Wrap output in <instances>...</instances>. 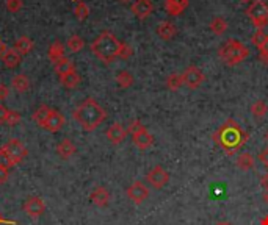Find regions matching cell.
<instances>
[{"instance_id": "23", "label": "cell", "mask_w": 268, "mask_h": 225, "mask_svg": "<svg viewBox=\"0 0 268 225\" xmlns=\"http://www.w3.org/2000/svg\"><path fill=\"white\" fill-rule=\"evenodd\" d=\"M236 163H237V167L239 169H242V171H251V169L254 167V163H256V160H254V157L251 155V154H248V152H242V154H239V157H237V160H236Z\"/></svg>"}, {"instance_id": "11", "label": "cell", "mask_w": 268, "mask_h": 225, "mask_svg": "<svg viewBox=\"0 0 268 225\" xmlns=\"http://www.w3.org/2000/svg\"><path fill=\"white\" fill-rule=\"evenodd\" d=\"M105 135H107V139H109L113 145H118V144L124 142V139L127 138L129 133H127V128H124L121 124L115 122L107 128Z\"/></svg>"}, {"instance_id": "3", "label": "cell", "mask_w": 268, "mask_h": 225, "mask_svg": "<svg viewBox=\"0 0 268 225\" xmlns=\"http://www.w3.org/2000/svg\"><path fill=\"white\" fill-rule=\"evenodd\" d=\"M121 41L112 31H102L96 40L91 43V52L97 60L105 64L113 63L119 56Z\"/></svg>"}, {"instance_id": "49", "label": "cell", "mask_w": 268, "mask_h": 225, "mask_svg": "<svg viewBox=\"0 0 268 225\" xmlns=\"http://www.w3.org/2000/svg\"><path fill=\"white\" fill-rule=\"evenodd\" d=\"M263 200H265V203L268 205V191H265V193H263Z\"/></svg>"}, {"instance_id": "20", "label": "cell", "mask_w": 268, "mask_h": 225, "mask_svg": "<svg viewBox=\"0 0 268 225\" xmlns=\"http://www.w3.org/2000/svg\"><path fill=\"white\" fill-rule=\"evenodd\" d=\"M60 82H61V85H63L66 89H74V88H77V86L80 85L82 77L79 75L77 70H73V72H69V73L63 75V77H60Z\"/></svg>"}, {"instance_id": "29", "label": "cell", "mask_w": 268, "mask_h": 225, "mask_svg": "<svg viewBox=\"0 0 268 225\" xmlns=\"http://www.w3.org/2000/svg\"><path fill=\"white\" fill-rule=\"evenodd\" d=\"M266 113H268V105H266L263 100H256V102L251 105V115H253L256 119L265 118Z\"/></svg>"}, {"instance_id": "43", "label": "cell", "mask_w": 268, "mask_h": 225, "mask_svg": "<svg viewBox=\"0 0 268 225\" xmlns=\"http://www.w3.org/2000/svg\"><path fill=\"white\" fill-rule=\"evenodd\" d=\"M10 177V169L7 167H0V184L5 183Z\"/></svg>"}, {"instance_id": "45", "label": "cell", "mask_w": 268, "mask_h": 225, "mask_svg": "<svg viewBox=\"0 0 268 225\" xmlns=\"http://www.w3.org/2000/svg\"><path fill=\"white\" fill-rule=\"evenodd\" d=\"M17 223V220H10V219H5L2 214H0V225H14Z\"/></svg>"}, {"instance_id": "47", "label": "cell", "mask_w": 268, "mask_h": 225, "mask_svg": "<svg viewBox=\"0 0 268 225\" xmlns=\"http://www.w3.org/2000/svg\"><path fill=\"white\" fill-rule=\"evenodd\" d=\"M260 225H268V214H266V216L260 220Z\"/></svg>"}, {"instance_id": "4", "label": "cell", "mask_w": 268, "mask_h": 225, "mask_svg": "<svg viewBox=\"0 0 268 225\" xmlns=\"http://www.w3.org/2000/svg\"><path fill=\"white\" fill-rule=\"evenodd\" d=\"M220 58L227 64V66H237L242 61H245L249 56L248 47L237 41V40H227L218 50Z\"/></svg>"}, {"instance_id": "26", "label": "cell", "mask_w": 268, "mask_h": 225, "mask_svg": "<svg viewBox=\"0 0 268 225\" xmlns=\"http://www.w3.org/2000/svg\"><path fill=\"white\" fill-rule=\"evenodd\" d=\"M73 70H76V64L71 61L69 58H66V56L55 63V72L60 75V77H63V75L73 72Z\"/></svg>"}, {"instance_id": "40", "label": "cell", "mask_w": 268, "mask_h": 225, "mask_svg": "<svg viewBox=\"0 0 268 225\" xmlns=\"http://www.w3.org/2000/svg\"><path fill=\"white\" fill-rule=\"evenodd\" d=\"M260 60H262L265 64H268V40H266V43L263 44V47L260 49Z\"/></svg>"}, {"instance_id": "10", "label": "cell", "mask_w": 268, "mask_h": 225, "mask_svg": "<svg viewBox=\"0 0 268 225\" xmlns=\"http://www.w3.org/2000/svg\"><path fill=\"white\" fill-rule=\"evenodd\" d=\"M127 197L133 203L140 205V203H143V202H145L149 197V188L145 183H143V181H133L127 188Z\"/></svg>"}, {"instance_id": "17", "label": "cell", "mask_w": 268, "mask_h": 225, "mask_svg": "<svg viewBox=\"0 0 268 225\" xmlns=\"http://www.w3.org/2000/svg\"><path fill=\"white\" fill-rule=\"evenodd\" d=\"M2 61L7 69H16L22 61V55L17 53L14 49H7L5 53L2 55Z\"/></svg>"}, {"instance_id": "15", "label": "cell", "mask_w": 268, "mask_h": 225, "mask_svg": "<svg viewBox=\"0 0 268 225\" xmlns=\"http://www.w3.org/2000/svg\"><path fill=\"white\" fill-rule=\"evenodd\" d=\"M89 200H91L96 206H99V208H104V206L110 203V193L107 191L104 186H97L91 193V196H89Z\"/></svg>"}, {"instance_id": "30", "label": "cell", "mask_w": 268, "mask_h": 225, "mask_svg": "<svg viewBox=\"0 0 268 225\" xmlns=\"http://www.w3.org/2000/svg\"><path fill=\"white\" fill-rule=\"evenodd\" d=\"M83 46H85V43H83V40L79 36V34H73L68 40V43H66V47H68V50L69 52H73V53H79L82 49H83Z\"/></svg>"}, {"instance_id": "16", "label": "cell", "mask_w": 268, "mask_h": 225, "mask_svg": "<svg viewBox=\"0 0 268 225\" xmlns=\"http://www.w3.org/2000/svg\"><path fill=\"white\" fill-rule=\"evenodd\" d=\"M188 8V0H165V11L170 16H179Z\"/></svg>"}, {"instance_id": "25", "label": "cell", "mask_w": 268, "mask_h": 225, "mask_svg": "<svg viewBox=\"0 0 268 225\" xmlns=\"http://www.w3.org/2000/svg\"><path fill=\"white\" fill-rule=\"evenodd\" d=\"M49 58L53 61V63H57L58 60L64 58V46L60 43V41H55V43H52L49 46Z\"/></svg>"}, {"instance_id": "42", "label": "cell", "mask_w": 268, "mask_h": 225, "mask_svg": "<svg viewBox=\"0 0 268 225\" xmlns=\"http://www.w3.org/2000/svg\"><path fill=\"white\" fill-rule=\"evenodd\" d=\"M259 161H260L265 167H268V147L263 148L262 152L259 154Z\"/></svg>"}, {"instance_id": "53", "label": "cell", "mask_w": 268, "mask_h": 225, "mask_svg": "<svg viewBox=\"0 0 268 225\" xmlns=\"http://www.w3.org/2000/svg\"><path fill=\"white\" fill-rule=\"evenodd\" d=\"M76 2H80V0H76Z\"/></svg>"}, {"instance_id": "1", "label": "cell", "mask_w": 268, "mask_h": 225, "mask_svg": "<svg viewBox=\"0 0 268 225\" xmlns=\"http://www.w3.org/2000/svg\"><path fill=\"white\" fill-rule=\"evenodd\" d=\"M249 139L248 131H245L234 119H227L215 133H213V141H215L227 155H234L239 148H242Z\"/></svg>"}, {"instance_id": "9", "label": "cell", "mask_w": 268, "mask_h": 225, "mask_svg": "<svg viewBox=\"0 0 268 225\" xmlns=\"http://www.w3.org/2000/svg\"><path fill=\"white\" fill-rule=\"evenodd\" d=\"M24 211L27 213V216L33 217V219H37V217H41L46 211V203L41 197H37V196H33V197H28L25 202H24Z\"/></svg>"}, {"instance_id": "44", "label": "cell", "mask_w": 268, "mask_h": 225, "mask_svg": "<svg viewBox=\"0 0 268 225\" xmlns=\"http://www.w3.org/2000/svg\"><path fill=\"white\" fill-rule=\"evenodd\" d=\"M260 186L263 188L265 191H268V172L260 177Z\"/></svg>"}, {"instance_id": "38", "label": "cell", "mask_w": 268, "mask_h": 225, "mask_svg": "<svg viewBox=\"0 0 268 225\" xmlns=\"http://www.w3.org/2000/svg\"><path fill=\"white\" fill-rule=\"evenodd\" d=\"M21 122V115H19V111H10V115H8V119H7V124L8 127H14Z\"/></svg>"}, {"instance_id": "12", "label": "cell", "mask_w": 268, "mask_h": 225, "mask_svg": "<svg viewBox=\"0 0 268 225\" xmlns=\"http://www.w3.org/2000/svg\"><path fill=\"white\" fill-rule=\"evenodd\" d=\"M64 124H66V119H64V116L61 115V113L57 111V109H52L50 116H49V119H47V122L44 124L43 128L50 131V133H57V131H60L64 127Z\"/></svg>"}, {"instance_id": "2", "label": "cell", "mask_w": 268, "mask_h": 225, "mask_svg": "<svg viewBox=\"0 0 268 225\" xmlns=\"http://www.w3.org/2000/svg\"><path fill=\"white\" fill-rule=\"evenodd\" d=\"M73 118L85 131H94L107 119V111L94 99L88 97L73 111Z\"/></svg>"}, {"instance_id": "28", "label": "cell", "mask_w": 268, "mask_h": 225, "mask_svg": "<svg viewBox=\"0 0 268 225\" xmlns=\"http://www.w3.org/2000/svg\"><path fill=\"white\" fill-rule=\"evenodd\" d=\"M116 83H118V86L122 88V89L130 88V86L133 85L132 73H130L129 70H121V72H118V75H116Z\"/></svg>"}, {"instance_id": "39", "label": "cell", "mask_w": 268, "mask_h": 225, "mask_svg": "<svg viewBox=\"0 0 268 225\" xmlns=\"http://www.w3.org/2000/svg\"><path fill=\"white\" fill-rule=\"evenodd\" d=\"M10 111H11V109H8L5 105H2V103H0V125L7 124V119H8Z\"/></svg>"}, {"instance_id": "48", "label": "cell", "mask_w": 268, "mask_h": 225, "mask_svg": "<svg viewBox=\"0 0 268 225\" xmlns=\"http://www.w3.org/2000/svg\"><path fill=\"white\" fill-rule=\"evenodd\" d=\"M215 225H232L230 222H227V220H220V222H217Z\"/></svg>"}, {"instance_id": "8", "label": "cell", "mask_w": 268, "mask_h": 225, "mask_svg": "<svg viewBox=\"0 0 268 225\" xmlns=\"http://www.w3.org/2000/svg\"><path fill=\"white\" fill-rule=\"evenodd\" d=\"M146 181L152 188H155V190H162V188L170 181V174L162 166H155L146 174Z\"/></svg>"}, {"instance_id": "6", "label": "cell", "mask_w": 268, "mask_h": 225, "mask_svg": "<svg viewBox=\"0 0 268 225\" xmlns=\"http://www.w3.org/2000/svg\"><path fill=\"white\" fill-rule=\"evenodd\" d=\"M5 150H7V154L10 155V158L13 160L14 164H19L21 161H24L28 155V150L27 147L19 141V139H10L8 142H5L2 145Z\"/></svg>"}, {"instance_id": "24", "label": "cell", "mask_w": 268, "mask_h": 225, "mask_svg": "<svg viewBox=\"0 0 268 225\" xmlns=\"http://www.w3.org/2000/svg\"><path fill=\"white\" fill-rule=\"evenodd\" d=\"M209 27H210L212 33H213V34H217V36H223V34L227 31V22H226V19L221 17V16L213 17Z\"/></svg>"}, {"instance_id": "7", "label": "cell", "mask_w": 268, "mask_h": 225, "mask_svg": "<svg viewBox=\"0 0 268 225\" xmlns=\"http://www.w3.org/2000/svg\"><path fill=\"white\" fill-rule=\"evenodd\" d=\"M182 80H184V85H187L190 89H196V88H199L204 83L206 75L203 73V70L199 67L188 66L182 72Z\"/></svg>"}, {"instance_id": "27", "label": "cell", "mask_w": 268, "mask_h": 225, "mask_svg": "<svg viewBox=\"0 0 268 225\" xmlns=\"http://www.w3.org/2000/svg\"><path fill=\"white\" fill-rule=\"evenodd\" d=\"M11 85H13V88L17 92H27L30 89V80H28L27 75H24V73L16 75V77L13 79V82H11Z\"/></svg>"}, {"instance_id": "32", "label": "cell", "mask_w": 268, "mask_h": 225, "mask_svg": "<svg viewBox=\"0 0 268 225\" xmlns=\"http://www.w3.org/2000/svg\"><path fill=\"white\" fill-rule=\"evenodd\" d=\"M266 40H268V34L263 31V30H256V33L253 34V38H251V44L253 46H256L259 50L263 47V44L266 43Z\"/></svg>"}, {"instance_id": "22", "label": "cell", "mask_w": 268, "mask_h": 225, "mask_svg": "<svg viewBox=\"0 0 268 225\" xmlns=\"http://www.w3.org/2000/svg\"><path fill=\"white\" fill-rule=\"evenodd\" d=\"M13 49H14L17 53H21L22 56H25V55H28V53L33 50V41L30 40L28 36H21L19 40L14 43Z\"/></svg>"}, {"instance_id": "51", "label": "cell", "mask_w": 268, "mask_h": 225, "mask_svg": "<svg viewBox=\"0 0 268 225\" xmlns=\"http://www.w3.org/2000/svg\"><path fill=\"white\" fill-rule=\"evenodd\" d=\"M242 2H253V0H242Z\"/></svg>"}, {"instance_id": "31", "label": "cell", "mask_w": 268, "mask_h": 225, "mask_svg": "<svg viewBox=\"0 0 268 225\" xmlns=\"http://www.w3.org/2000/svg\"><path fill=\"white\" fill-rule=\"evenodd\" d=\"M182 85H184L182 73H177V72H174V73L168 75V79H166V88H168L170 91L176 92V91H177L179 88H181Z\"/></svg>"}, {"instance_id": "41", "label": "cell", "mask_w": 268, "mask_h": 225, "mask_svg": "<svg viewBox=\"0 0 268 225\" xmlns=\"http://www.w3.org/2000/svg\"><path fill=\"white\" fill-rule=\"evenodd\" d=\"M10 96V88L4 83H0V100H5Z\"/></svg>"}, {"instance_id": "37", "label": "cell", "mask_w": 268, "mask_h": 225, "mask_svg": "<svg viewBox=\"0 0 268 225\" xmlns=\"http://www.w3.org/2000/svg\"><path fill=\"white\" fill-rule=\"evenodd\" d=\"M143 128H145L143 122H141L140 119H133V121H130V124H129V127H127V133H129V135H135V133H138V131L143 130Z\"/></svg>"}, {"instance_id": "14", "label": "cell", "mask_w": 268, "mask_h": 225, "mask_svg": "<svg viewBox=\"0 0 268 225\" xmlns=\"http://www.w3.org/2000/svg\"><path fill=\"white\" fill-rule=\"evenodd\" d=\"M132 141L140 150H146V148H149L154 144V136L149 133L148 128L145 127L143 130H140L138 133L132 135Z\"/></svg>"}, {"instance_id": "50", "label": "cell", "mask_w": 268, "mask_h": 225, "mask_svg": "<svg viewBox=\"0 0 268 225\" xmlns=\"http://www.w3.org/2000/svg\"><path fill=\"white\" fill-rule=\"evenodd\" d=\"M265 141L268 142V131H266V133H265Z\"/></svg>"}, {"instance_id": "13", "label": "cell", "mask_w": 268, "mask_h": 225, "mask_svg": "<svg viewBox=\"0 0 268 225\" xmlns=\"http://www.w3.org/2000/svg\"><path fill=\"white\" fill-rule=\"evenodd\" d=\"M154 11V5L151 0H135L132 5V13L140 19V21H145L148 19Z\"/></svg>"}, {"instance_id": "18", "label": "cell", "mask_w": 268, "mask_h": 225, "mask_svg": "<svg viewBox=\"0 0 268 225\" xmlns=\"http://www.w3.org/2000/svg\"><path fill=\"white\" fill-rule=\"evenodd\" d=\"M177 30H176V25L173 22H168V21H163L160 22L158 27H157V34L162 38L163 41H170L176 36Z\"/></svg>"}, {"instance_id": "21", "label": "cell", "mask_w": 268, "mask_h": 225, "mask_svg": "<svg viewBox=\"0 0 268 225\" xmlns=\"http://www.w3.org/2000/svg\"><path fill=\"white\" fill-rule=\"evenodd\" d=\"M52 109H53V108H50V106H47V105H41L38 109H35V113H33L31 119H33L35 122H37L41 128H43V127H44V124L47 122L49 116H50Z\"/></svg>"}, {"instance_id": "34", "label": "cell", "mask_w": 268, "mask_h": 225, "mask_svg": "<svg viewBox=\"0 0 268 225\" xmlns=\"http://www.w3.org/2000/svg\"><path fill=\"white\" fill-rule=\"evenodd\" d=\"M13 166H14V163H13V160L10 158V155L7 154V150H5L4 147H0V167L10 169V167H13Z\"/></svg>"}, {"instance_id": "52", "label": "cell", "mask_w": 268, "mask_h": 225, "mask_svg": "<svg viewBox=\"0 0 268 225\" xmlns=\"http://www.w3.org/2000/svg\"><path fill=\"white\" fill-rule=\"evenodd\" d=\"M121 2H129V0H121Z\"/></svg>"}, {"instance_id": "36", "label": "cell", "mask_w": 268, "mask_h": 225, "mask_svg": "<svg viewBox=\"0 0 268 225\" xmlns=\"http://www.w3.org/2000/svg\"><path fill=\"white\" fill-rule=\"evenodd\" d=\"M5 7H7V10L10 13H17L24 7V2H22V0H7Z\"/></svg>"}, {"instance_id": "35", "label": "cell", "mask_w": 268, "mask_h": 225, "mask_svg": "<svg viewBox=\"0 0 268 225\" xmlns=\"http://www.w3.org/2000/svg\"><path fill=\"white\" fill-rule=\"evenodd\" d=\"M132 55H133V49H132L127 43H121L119 56H118V58H121V60H129Z\"/></svg>"}, {"instance_id": "46", "label": "cell", "mask_w": 268, "mask_h": 225, "mask_svg": "<svg viewBox=\"0 0 268 225\" xmlns=\"http://www.w3.org/2000/svg\"><path fill=\"white\" fill-rule=\"evenodd\" d=\"M5 50H7V46L2 41H0V58H2V55L5 53Z\"/></svg>"}, {"instance_id": "5", "label": "cell", "mask_w": 268, "mask_h": 225, "mask_svg": "<svg viewBox=\"0 0 268 225\" xmlns=\"http://www.w3.org/2000/svg\"><path fill=\"white\" fill-rule=\"evenodd\" d=\"M246 16L257 30H263L268 25V5L263 0H253L246 8Z\"/></svg>"}, {"instance_id": "33", "label": "cell", "mask_w": 268, "mask_h": 225, "mask_svg": "<svg viewBox=\"0 0 268 225\" xmlns=\"http://www.w3.org/2000/svg\"><path fill=\"white\" fill-rule=\"evenodd\" d=\"M74 16L79 19V21H85V19L89 16V7L85 2H77L76 8H74Z\"/></svg>"}, {"instance_id": "19", "label": "cell", "mask_w": 268, "mask_h": 225, "mask_svg": "<svg viewBox=\"0 0 268 225\" xmlns=\"http://www.w3.org/2000/svg\"><path fill=\"white\" fill-rule=\"evenodd\" d=\"M76 150H77V147L73 144V141H69V139H63L61 142L57 144V154L63 160H69L76 154Z\"/></svg>"}]
</instances>
